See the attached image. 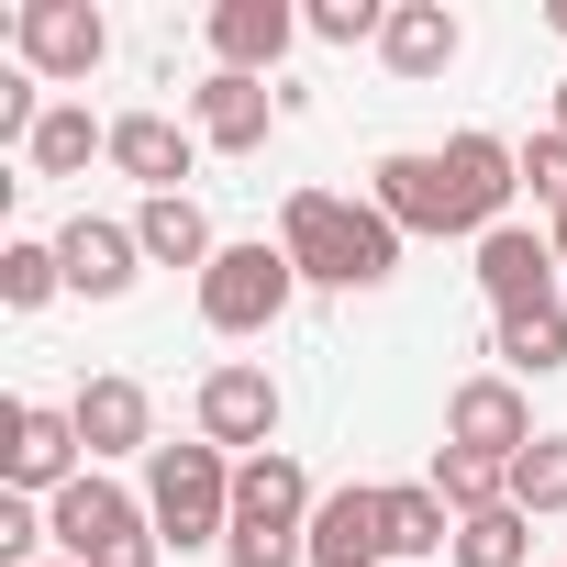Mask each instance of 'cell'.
I'll list each match as a JSON object with an SVG mask.
<instances>
[{"mask_svg": "<svg viewBox=\"0 0 567 567\" xmlns=\"http://www.w3.org/2000/svg\"><path fill=\"white\" fill-rule=\"evenodd\" d=\"M379 56H390V79H445V68L467 56V23L445 12V0H390Z\"/></svg>", "mask_w": 567, "mask_h": 567, "instance_id": "18", "label": "cell"}, {"mask_svg": "<svg viewBox=\"0 0 567 567\" xmlns=\"http://www.w3.org/2000/svg\"><path fill=\"white\" fill-rule=\"evenodd\" d=\"M45 534H56V556L68 567H156L167 545H156V523H145V501L134 489H112L101 467L90 478H68L56 501H45Z\"/></svg>", "mask_w": 567, "mask_h": 567, "instance_id": "4", "label": "cell"}, {"mask_svg": "<svg viewBox=\"0 0 567 567\" xmlns=\"http://www.w3.org/2000/svg\"><path fill=\"white\" fill-rule=\"evenodd\" d=\"M312 478L301 456H245L234 467V534H223V567H312Z\"/></svg>", "mask_w": 567, "mask_h": 567, "instance_id": "2", "label": "cell"}, {"mask_svg": "<svg viewBox=\"0 0 567 567\" xmlns=\"http://www.w3.org/2000/svg\"><path fill=\"white\" fill-rule=\"evenodd\" d=\"M523 189H534L545 212H567V134H534V145H523Z\"/></svg>", "mask_w": 567, "mask_h": 567, "instance_id": "29", "label": "cell"}, {"mask_svg": "<svg viewBox=\"0 0 567 567\" xmlns=\"http://www.w3.org/2000/svg\"><path fill=\"white\" fill-rule=\"evenodd\" d=\"M278 112H290V101H278L267 79H223V68H212V79L189 90V134H200L212 156H256Z\"/></svg>", "mask_w": 567, "mask_h": 567, "instance_id": "11", "label": "cell"}, {"mask_svg": "<svg viewBox=\"0 0 567 567\" xmlns=\"http://www.w3.org/2000/svg\"><path fill=\"white\" fill-rule=\"evenodd\" d=\"M200 445H245V456H267L278 445V379L256 368V357H223L212 379H200Z\"/></svg>", "mask_w": 567, "mask_h": 567, "instance_id": "8", "label": "cell"}, {"mask_svg": "<svg viewBox=\"0 0 567 567\" xmlns=\"http://www.w3.org/2000/svg\"><path fill=\"white\" fill-rule=\"evenodd\" d=\"M390 556H456V512H445L423 478L390 489Z\"/></svg>", "mask_w": 567, "mask_h": 567, "instance_id": "23", "label": "cell"}, {"mask_svg": "<svg viewBox=\"0 0 567 567\" xmlns=\"http://www.w3.org/2000/svg\"><path fill=\"white\" fill-rule=\"evenodd\" d=\"M512 512H567V434H534L523 456H512Z\"/></svg>", "mask_w": 567, "mask_h": 567, "instance_id": "26", "label": "cell"}, {"mask_svg": "<svg viewBox=\"0 0 567 567\" xmlns=\"http://www.w3.org/2000/svg\"><path fill=\"white\" fill-rule=\"evenodd\" d=\"M478 290H489V312L556 301V245H545L534 223H489V234H478Z\"/></svg>", "mask_w": 567, "mask_h": 567, "instance_id": "13", "label": "cell"}, {"mask_svg": "<svg viewBox=\"0 0 567 567\" xmlns=\"http://www.w3.org/2000/svg\"><path fill=\"white\" fill-rule=\"evenodd\" d=\"M134 245H145V267H212V256H223V245H212V212H200L189 189L145 200V212H134Z\"/></svg>", "mask_w": 567, "mask_h": 567, "instance_id": "20", "label": "cell"}, {"mask_svg": "<svg viewBox=\"0 0 567 567\" xmlns=\"http://www.w3.org/2000/svg\"><path fill=\"white\" fill-rule=\"evenodd\" d=\"M489 357H501V379H556V368H567V301L489 312Z\"/></svg>", "mask_w": 567, "mask_h": 567, "instance_id": "19", "label": "cell"}, {"mask_svg": "<svg viewBox=\"0 0 567 567\" xmlns=\"http://www.w3.org/2000/svg\"><path fill=\"white\" fill-rule=\"evenodd\" d=\"M278 245H290L301 290H379V278H401V223L379 200H346V189H290L278 200Z\"/></svg>", "mask_w": 567, "mask_h": 567, "instance_id": "1", "label": "cell"}, {"mask_svg": "<svg viewBox=\"0 0 567 567\" xmlns=\"http://www.w3.org/2000/svg\"><path fill=\"white\" fill-rule=\"evenodd\" d=\"M545 134H567V79H556V123H545Z\"/></svg>", "mask_w": 567, "mask_h": 567, "instance_id": "31", "label": "cell"}, {"mask_svg": "<svg viewBox=\"0 0 567 567\" xmlns=\"http://www.w3.org/2000/svg\"><path fill=\"white\" fill-rule=\"evenodd\" d=\"M545 245H556V278H567V212H556V223H545Z\"/></svg>", "mask_w": 567, "mask_h": 567, "instance_id": "30", "label": "cell"}, {"mask_svg": "<svg viewBox=\"0 0 567 567\" xmlns=\"http://www.w3.org/2000/svg\"><path fill=\"white\" fill-rule=\"evenodd\" d=\"M212 68L223 79H267L278 56H290V34H301V12H290V0H212Z\"/></svg>", "mask_w": 567, "mask_h": 567, "instance_id": "10", "label": "cell"}, {"mask_svg": "<svg viewBox=\"0 0 567 567\" xmlns=\"http://www.w3.org/2000/svg\"><path fill=\"white\" fill-rule=\"evenodd\" d=\"M79 456H90L79 412H56V401H12L0 412V478H12V501H56L68 478H90Z\"/></svg>", "mask_w": 567, "mask_h": 567, "instance_id": "6", "label": "cell"}, {"mask_svg": "<svg viewBox=\"0 0 567 567\" xmlns=\"http://www.w3.org/2000/svg\"><path fill=\"white\" fill-rule=\"evenodd\" d=\"M312 34L323 45H379L390 34V0H312Z\"/></svg>", "mask_w": 567, "mask_h": 567, "instance_id": "27", "label": "cell"}, {"mask_svg": "<svg viewBox=\"0 0 567 567\" xmlns=\"http://www.w3.org/2000/svg\"><path fill=\"white\" fill-rule=\"evenodd\" d=\"M456 567H534V512H467L456 523Z\"/></svg>", "mask_w": 567, "mask_h": 567, "instance_id": "24", "label": "cell"}, {"mask_svg": "<svg viewBox=\"0 0 567 567\" xmlns=\"http://www.w3.org/2000/svg\"><path fill=\"white\" fill-rule=\"evenodd\" d=\"M368 200H379L401 234H467V223H456V189H445V156H434V145H412V156H379V167H368Z\"/></svg>", "mask_w": 567, "mask_h": 567, "instance_id": "12", "label": "cell"}, {"mask_svg": "<svg viewBox=\"0 0 567 567\" xmlns=\"http://www.w3.org/2000/svg\"><path fill=\"white\" fill-rule=\"evenodd\" d=\"M34 545H56L45 534V501H0V567H45Z\"/></svg>", "mask_w": 567, "mask_h": 567, "instance_id": "28", "label": "cell"}, {"mask_svg": "<svg viewBox=\"0 0 567 567\" xmlns=\"http://www.w3.org/2000/svg\"><path fill=\"white\" fill-rule=\"evenodd\" d=\"M423 489L467 523V512H501V501H512V467H501V456H467V445H434V478H423Z\"/></svg>", "mask_w": 567, "mask_h": 567, "instance_id": "22", "label": "cell"}, {"mask_svg": "<svg viewBox=\"0 0 567 567\" xmlns=\"http://www.w3.org/2000/svg\"><path fill=\"white\" fill-rule=\"evenodd\" d=\"M301 301V267H290V245H267V234H245V245H223L212 267H200V323L212 334H267L278 312Z\"/></svg>", "mask_w": 567, "mask_h": 567, "instance_id": "5", "label": "cell"}, {"mask_svg": "<svg viewBox=\"0 0 567 567\" xmlns=\"http://www.w3.org/2000/svg\"><path fill=\"white\" fill-rule=\"evenodd\" d=\"M445 445H467V456H523L534 445V401H523V379H456V401H445Z\"/></svg>", "mask_w": 567, "mask_h": 567, "instance_id": "9", "label": "cell"}, {"mask_svg": "<svg viewBox=\"0 0 567 567\" xmlns=\"http://www.w3.org/2000/svg\"><path fill=\"white\" fill-rule=\"evenodd\" d=\"M56 290H68L56 245H34V234H12V245H0V301H12V312H45Z\"/></svg>", "mask_w": 567, "mask_h": 567, "instance_id": "25", "label": "cell"}, {"mask_svg": "<svg viewBox=\"0 0 567 567\" xmlns=\"http://www.w3.org/2000/svg\"><path fill=\"white\" fill-rule=\"evenodd\" d=\"M234 467L245 456H223V445H156L145 456V523H156V545H223L234 534Z\"/></svg>", "mask_w": 567, "mask_h": 567, "instance_id": "3", "label": "cell"}, {"mask_svg": "<svg viewBox=\"0 0 567 567\" xmlns=\"http://www.w3.org/2000/svg\"><path fill=\"white\" fill-rule=\"evenodd\" d=\"M12 56L34 79H90L112 56V23H101V0H23L12 12Z\"/></svg>", "mask_w": 567, "mask_h": 567, "instance_id": "7", "label": "cell"}, {"mask_svg": "<svg viewBox=\"0 0 567 567\" xmlns=\"http://www.w3.org/2000/svg\"><path fill=\"white\" fill-rule=\"evenodd\" d=\"M23 156H34V178H79L90 156H112V123H90V101H56Z\"/></svg>", "mask_w": 567, "mask_h": 567, "instance_id": "21", "label": "cell"}, {"mask_svg": "<svg viewBox=\"0 0 567 567\" xmlns=\"http://www.w3.org/2000/svg\"><path fill=\"white\" fill-rule=\"evenodd\" d=\"M312 567H390V489H334L312 512Z\"/></svg>", "mask_w": 567, "mask_h": 567, "instance_id": "16", "label": "cell"}, {"mask_svg": "<svg viewBox=\"0 0 567 567\" xmlns=\"http://www.w3.org/2000/svg\"><path fill=\"white\" fill-rule=\"evenodd\" d=\"M56 267H68V290H79V301H123V290H134V267H145V245H134V223L79 212V223L56 234Z\"/></svg>", "mask_w": 567, "mask_h": 567, "instance_id": "15", "label": "cell"}, {"mask_svg": "<svg viewBox=\"0 0 567 567\" xmlns=\"http://www.w3.org/2000/svg\"><path fill=\"white\" fill-rule=\"evenodd\" d=\"M189 156H200V134L167 123V112H123V123H112V167H123L145 200H167V189L189 178Z\"/></svg>", "mask_w": 567, "mask_h": 567, "instance_id": "17", "label": "cell"}, {"mask_svg": "<svg viewBox=\"0 0 567 567\" xmlns=\"http://www.w3.org/2000/svg\"><path fill=\"white\" fill-rule=\"evenodd\" d=\"M79 445H90V467L101 456H156V401H145V379H79Z\"/></svg>", "mask_w": 567, "mask_h": 567, "instance_id": "14", "label": "cell"}, {"mask_svg": "<svg viewBox=\"0 0 567 567\" xmlns=\"http://www.w3.org/2000/svg\"><path fill=\"white\" fill-rule=\"evenodd\" d=\"M545 23H556V34H567V0H556V12H545Z\"/></svg>", "mask_w": 567, "mask_h": 567, "instance_id": "32", "label": "cell"}, {"mask_svg": "<svg viewBox=\"0 0 567 567\" xmlns=\"http://www.w3.org/2000/svg\"><path fill=\"white\" fill-rule=\"evenodd\" d=\"M45 567H68V556H45Z\"/></svg>", "mask_w": 567, "mask_h": 567, "instance_id": "33", "label": "cell"}]
</instances>
